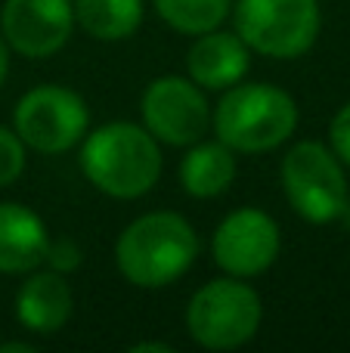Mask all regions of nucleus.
I'll return each instance as SVG.
<instances>
[{"mask_svg":"<svg viewBox=\"0 0 350 353\" xmlns=\"http://www.w3.org/2000/svg\"><path fill=\"white\" fill-rule=\"evenodd\" d=\"M81 261H84V254H81L78 242H72V239H50L47 254H43V263H47L50 270L68 276L81 267Z\"/></svg>","mask_w":350,"mask_h":353,"instance_id":"a211bd4d","label":"nucleus"},{"mask_svg":"<svg viewBox=\"0 0 350 353\" xmlns=\"http://www.w3.org/2000/svg\"><path fill=\"white\" fill-rule=\"evenodd\" d=\"M12 130L34 152L65 155L81 146L90 130V109L72 87L41 84L19 97L12 109Z\"/></svg>","mask_w":350,"mask_h":353,"instance_id":"0eeeda50","label":"nucleus"},{"mask_svg":"<svg viewBox=\"0 0 350 353\" xmlns=\"http://www.w3.org/2000/svg\"><path fill=\"white\" fill-rule=\"evenodd\" d=\"M161 146L143 124L109 121L81 140V171L109 199H143L161 176Z\"/></svg>","mask_w":350,"mask_h":353,"instance_id":"f03ea898","label":"nucleus"},{"mask_svg":"<svg viewBox=\"0 0 350 353\" xmlns=\"http://www.w3.org/2000/svg\"><path fill=\"white\" fill-rule=\"evenodd\" d=\"M251 68V50L236 31H205L186 53V72L202 90H227L245 81Z\"/></svg>","mask_w":350,"mask_h":353,"instance_id":"9b49d317","label":"nucleus"},{"mask_svg":"<svg viewBox=\"0 0 350 353\" xmlns=\"http://www.w3.org/2000/svg\"><path fill=\"white\" fill-rule=\"evenodd\" d=\"M152 6L167 28L186 37L223 28L233 12V0H152Z\"/></svg>","mask_w":350,"mask_h":353,"instance_id":"dca6fc26","label":"nucleus"},{"mask_svg":"<svg viewBox=\"0 0 350 353\" xmlns=\"http://www.w3.org/2000/svg\"><path fill=\"white\" fill-rule=\"evenodd\" d=\"M25 159H28V146L19 140L12 128L0 124V189L12 186L25 171Z\"/></svg>","mask_w":350,"mask_h":353,"instance_id":"f3484780","label":"nucleus"},{"mask_svg":"<svg viewBox=\"0 0 350 353\" xmlns=\"http://www.w3.org/2000/svg\"><path fill=\"white\" fill-rule=\"evenodd\" d=\"M282 192L291 211L307 223H332L347 201V174L332 146L301 140L282 155Z\"/></svg>","mask_w":350,"mask_h":353,"instance_id":"423d86ee","label":"nucleus"},{"mask_svg":"<svg viewBox=\"0 0 350 353\" xmlns=\"http://www.w3.org/2000/svg\"><path fill=\"white\" fill-rule=\"evenodd\" d=\"M301 112L289 90L264 81H239L227 87L211 109L217 140L239 155H264L279 149L298 130Z\"/></svg>","mask_w":350,"mask_h":353,"instance_id":"7ed1b4c3","label":"nucleus"},{"mask_svg":"<svg viewBox=\"0 0 350 353\" xmlns=\"http://www.w3.org/2000/svg\"><path fill=\"white\" fill-rule=\"evenodd\" d=\"M10 43L3 41V34H0V87H3V81H6V74H10Z\"/></svg>","mask_w":350,"mask_h":353,"instance_id":"412c9836","label":"nucleus"},{"mask_svg":"<svg viewBox=\"0 0 350 353\" xmlns=\"http://www.w3.org/2000/svg\"><path fill=\"white\" fill-rule=\"evenodd\" d=\"M180 186L192 199H217L236 180V152L220 140H198L186 146L180 161Z\"/></svg>","mask_w":350,"mask_h":353,"instance_id":"4468645a","label":"nucleus"},{"mask_svg":"<svg viewBox=\"0 0 350 353\" xmlns=\"http://www.w3.org/2000/svg\"><path fill=\"white\" fill-rule=\"evenodd\" d=\"M329 146L341 159V165L350 168V103L341 105L329 124Z\"/></svg>","mask_w":350,"mask_h":353,"instance_id":"6ab92c4d","label":"nucleus"},{"mask_svg":"<svg viewBox=\"0 0 350 353\" xmlns=\"http://www.w3.org/2000/svg\"><path fill=\"white\" fill-rule=\"evenodd\" d=\"M47 223L19 201H0V273L25 276L43 263Z\"/></svg>","mask_w":350,"mask_h":353,"instance_id":"ddd939ff","label":"nucleus"},{"mask_svg":"<svg viewBox=\"0 0 350 353\" xmlns=\"http://www.w3.org/2000/svg\"><path fill=\"white\" fill-rule=\"evenodd\" d=\"M338 220L344 223V230L350 232V195H347V201H344V208H341V214H338Z\"/></svg>","mask_w":350,"mask_h":353,"instance_id":"5701e85b","label":"nucleus"},{"mask_svg":"<svg viewBox=\"0 0 350 353\" xmlns=\"http://www.w3.org/2000/svg\"><path fill=\"white\" fill-rule=\"evenodd\" d=\"M72 31V0H6L0 10V34L12 53L25 59H47L59 53Z\"/></svg>","mask_w":350,"mask_h":353,"instance_id":"9d476101","label":"nucleus"},{"mask_svg":"<svg viewBox=\"0 0 350 353\" xmlns=\"http://www.w3.org/2000/svg\"><path fill=\"white\" fill-rule=\"evenodd\" d=\"M0 353H34V344H28V341H0Z\"/></svg>","mask_w":350,"mask_h":353,"instance_id":"4be33fe9","label":"nucleus"},{"mask_svg":"<svg viewBox=\"0 0 350 353\" xmlns=\"http://www.w3.org/2000/svg\"><path fill=\"white\" fill-rule=\"evenodd\" d=\"M74 25L93 41H127L140 31L146 6L143 0H72Z\"/></svg>","mask_w":350,"mask_h":353,"instance_id":"2eb2a0df","label":"nucleus"},{"mask_svg":"<svg viewBox=\"0 0 350 353\" xmlns=\"http://www.w3.org/2000/svg\"><path fill=\"white\" fill-rule=\"evenodd\" d=\"M282 248L279 223L264 208H236L217 223L211 236V254L214 263L227 276L251 279L276 263Z\"/></svg>","mask_w":350,"mask_h":353,"instance_id":"1a4fd4ad","label":"nucleus"},{"mask_svg":"<svg viewBox=\"0 0 350 353\" xmlns=\"http://www.w3.org/2000/svg\"><path fill=\"white\" fill-rule=\"evenodd\" d=\"M25 276L28 279L19 285V294H16L19 325L41 338L56 335L72 319V310H74L72 285L56 270H31Z\"/></svg>","mask_w":350,"mask_h":353,"instance_id":"f8f14e48","label":"nucleus"},{"mask_svg":"<svg viewBox=\"0 0 350 353\" xmlns=\"http://www.w3.org/2000/svg\"><path fill=\"white\" fill-rule=\"evenodd\" d=\"M127 353H174V347L167 341H136L127 347Z\"/></svg>","mask_w":350,"mask_h":353,"instance_id":"aec40b11","label":"nucleus"},{"mask_svg":"<svg viewBox=\"0 0 350 353\" xmlns=\"http://www.w3.org/2000/svg\"><path fill=\"white\" fill-rule=\"evenodd\" d=\"M264 304L239 276L211 279L186 304V332L205 350H239L258 335Z\"/></svg>","mask_w":350,"mask_h":353,"instance_id":"39448f33","label":"nucleus"},{"mask_svg":"<svg viewBox=\"0 0 350 353\" xmlns=\"http://www.w3.org/2000/svg\"><path fill=\"white\" fill-rule=\"evenodd\" d=\"M236 34L267 59H301L322 31L320 0H233Z\"/></svg>","mask_w":350,"mask_h":353,"instance_id":"20e7f679","label":"nucleus"},{"mask_svg":"<svg viewBox=\"0 0 350 353\" xmlns=\"http://www.w3.org/2000/svg\"><path fill=\"white\" fill-rule=\"evenodd\" d=\"M143 128L165 146H192L211 124V103L205 90L183 74H161L143 90Z\"/></svg>","mask_w":350,"mask_h":353,"instance_id":"6e6552de","label":"nucleus"},{"mask_svg":"<svg viewBox=\"0 0 350 353\" xmlns=\"http://www.w3.org/2000/svg\"><path fill=\"white\" fill-rule=\"evenodd\" d=\"M202 242L177 211H149L130 220L115 242V267L136 288H165L189 273Z\"/></svg>","mask_w":350,"mask_h":353,"instance_id":"f257e3e1","label":"nucleus"}]
</instances>
